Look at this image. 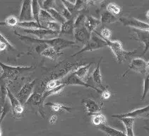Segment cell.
Masks as SVG:
<instances>
[{
    "mask_svg": "<svg viewBox=\"0 0 149 136\" xmlns=\"http://www.w3.org/2000/svg\"><path fill=\"white\" fill-rule=\"evenodd\" d=\"M57 116L56 115H52L49 118V123H50V124H52V125H54V124H55V123L57 122Z\"/></svg>",
    "mask_w": 149,
    "mask_h": 136,
    "instance_id": "bcb514c9",
    "label": "cell"
},
{
    "mask_svg": "<svg viewBox=\"0 0 149 136\" xmlns=\"http://www.w3.org/2000/svg\"><path fill=\"white\" fill-rule=\"evenodd\" d=\"M46 106H49L51 107L52 111L55 112H60L62 111H71L72 110V108L67 107L65 104H62V103H52V102H49L45 104Z\"/></svg>",
    "mask_w": 149,
    "mask_h": 136,
    "instance_id": "4316f807",
    "label": "cell"
},
{
    "mask_svg": "<svg viewBox=\"0 0 149 136\" xmlns=\"http://www.w3.org/2000/svg\"><path fill=\"white\" fill-rule=\"evenodd\" d=\"M61 8H62V9H61V14H62V16H64V18H65V19L67 20H70L72 19L73 18V16L72 14H71L70 12H69V11H68L67 9H66L65 6H64V4H62V6H61Z\"/></svg>",
    "mask_w": 149,
    "mask_h": 136,
    "instance_id": "b9f144b4",
    "label": "cell"
},
{
    "mask_svg": "<svg viewBox=\"0 0 149 136\" xmlns=\"http://www.w3.org/2000/svg\"><path fill=\"white\" fill-rule=\"evenodd\" d=\"M148 92H149V72L147 73V74H146L144 81H143V94H142V96H141V101L144 100L146 97Z\"/></svg>",
    "mask_w": 149,
    "mask_h": 136,
    "instance_id": "8d00e7d4",
    "label": "cell"
},
{
    "mask_svg": "<svg viewBox=\"0 0 149 136\" xmlns=\"http://www.w3.org/2000/svg\"><path fill=\"white\" fill-rule=\"evenodd\" d=\"M86 18V16L84 14H80L79 15H78L77 18H75V22H74L75 29H79V28L82 27V26H84Z\"/></svg>",
    "mask_w": 149,
    "mask_h": 136,
    "instance_id": "d590c367",
    "label": "cell"
},
{
    "mask_svg": "<svg viewBox=\"0 0 149 136\" xmlns=\"http://www.w3.org/2000/svg\"><path fill=\"white\" fill-rule=\"evenodd\" d=\"M36 83H37V80L33 79L31 82L24 84V86L21 87V89H20L19 93L17 94V96H16V98L19 99V101L21 104H26L28 99L32 95Z\"/></svg>",
    "mask_w": 149,
    "mask_h": 136,
    "instance_id": "8992f818",
    "label": "cell"
},
{
    "mask_svg": "<svg viewBox=\"0 0 149 136\" xmlns=\"http://www.w3.org/2000/svg\"><path fill=\"white\" fill-rule=\"evenodd\" d=\"M99 36H100V37L103 40H105V41H110L111 36H112V31H111V30L109 29L104 28V29H102V31H101L100 35H99Z\"/></svg>",
    "mask_w": 149,
    "mask_h": 136,
    "instance_id": "ab89813d",
    "label": "cell"
},
{
    "mask_svg": "<svg viewBox=\"0 0 149 136\" xmlns=\"http://www.w3.org/2000/svg\"><path fill=\"white\" fill-rule=\"evenodd\" d=\"M7 93L8 98H9L10 103H11L14 115L16 117H20L21 116V114L24 113V111L22 104H21V103L19 101V99L11 92V91L9 90V88L7 89Z\"/></svg>",
    "mask_w": 149,
    "mask_h": 136,
    "instance_id": "8fae6325",
    "label": "cell"
},
{
    "mask_svg": "<svg viewBox=\"0 0 149 136\" xmlns=\"http://www.w3.org/2000/svg\"><path fill=\"white\" fill-rule=\"evenodd\" d=\"M63 83L62 79H50L47 81L45 84V91L50 90V89H54L59 86L62 85Z\"/></svg>",
    "mask_w": 149,
    "mask_h": 136,
    "instance_id": "e575fe53",
    "label": "cell"
},
{
    "mask_svg": "<svg viewBox=\"0 0 149 136\" xmlns=\"http://www.w3.org/2000/svg\"><path fill=\"white\" fill-rule=\"evenodd\" d=\"M43 102L44 100L43 98H42V94L40 93L34 92L28 99L26 104L31 106H40L42 105Z\"/></svg>",
    "mask_w": 149,
    "mask_h": 136,
    "instance_id": "603a6c76",
    "label": "cell"
},
{
    "mask_svg": "<svg viewBox=\"0 0 149 136\" xmlns=\"http://www.w3.org/2000/svg\"><path fill=\"white\" fill-rule=\"evenodd\" d=\"M149 116V105L146 106V107L141 108V109H136V110L130 111L129 113H126L123 114H117V115H112L113 118H121L130 117L136 118L142 117V116Z\"/></svg>",
    "mask_w": 149,
    "mask_h": 136,
    "instance_id": "4fadbf2b",
    "label": "cell"
},
{
    "mask_svg": "<svg viewBox=\"0 0 149 136\" xmlns=\"http://www.w3.org/2000/svg\"><path fill=\"white\" fill-rule=\"evenodd\" d=\"M62 4L65 6L66 9H67L68 11L71 13L72 14H74V13L77 12L76 10V6L75 3H73L72 1H62Z\"/></svg>",
    "mask_w": 149,
    "mask_h": 136,
    "instance_id": "f35d334b",
    "label": "cell"
},
{
    "mask_svg": "<svg viewBox=\"0 0 149 136\" xmlns=\"http://www.w3.org/2000/svg\"><path fill=\"white\" fill-rule=\"evenodd\" d=\"M146 66H147V69H148V70L149 69V61L146 62Z\"/></svg>",
    "mask_w": 149,
    "mask_h": 136,
    "instance_id": "f907efd6",
    "label": "cell"
},
{
    "mask_svg": "<svg viewBox=\"0 0 149 136\" xmlns=\"http://www.w3.org/2000/svg\"><path fill=\"white\" fill-rule=\"evenodd\" d=\"M107 46V43L105 40H103L100 36H97L96 35L93 34L91 38L89 40L88 42L87 43L84 48L81 50L80 51L77 53L72 55L71 57H74V56L78 55L84 52H86V51H94L97 50L101 49L102 48H105Z\"/></svg>",
    "mask_w": 149,
    "mask_h": 136,
    "instance_id": "5b68a950",
    "label": "cell"
},
{
    "mask_svg": "<svg viewBox=\"0 0 149 136\" xmlns=\"http://www.w3.org/2000/svg\"><path fill=\"white\" fill-rule=\"evenodd\" d=\"M134 33L136 36L135 39L144 45L145 48L143 50V55H145L149 50V32L134 29Z\"/></svg>",
    "mask_w": 149,
    "mask_h": 136,
    "instance_id": "9a60e30c",
    "label": "cell"
},
{
    "mask_svg": "<svg viewBox=\"0 0 149 136\" xmlns=\"http://www.w3.org/2000/svg\"><path fill=\"white\" fill-rule=\"evenodd\" d=\"M74 22H75V18L73 17L72 19L67 20L62 24V28L59 36H74V31H75Z\"/></svg>",
    "mask_w": 149,
    "mask_h": 136,
    "instance_id": "2e32d148",
    "label": "cell"
},
{
    "mask_svg": "<svg viewBox=\"0 0 149 136\" xmlns=\"http://www.w3.org/2000/svg\"><path fill=\"white\" fill-rule=\"evenodd\" d=\"M14 34L16 35L21 41H29L31 43H39L42 44H46L47 46L53 47L55 48L58 52H62L63 49L67 48L68 47H71V46H75L76 43L73 41H69V40H67L63 39L62 37H57L54 38V39H34V38L29 37V36H24V35H21L17 33V31H14Z\"/></svg>",
    "mask_w": 149,
    "mask_h": 136,
    "instance_id": "6da1fadb",
    "label": "cell"
},
{
    "mask_svg": "<svg viewBox=\"0 0 149 136\" xmlns=\"http://www.w3.org/2000/svg\"><path fill=\"white\" fill-rule=\"evenodd\" d=\"M0 67H1V76L0 79L4 80L7 85L13 83L17 78L26 71H30L33 68V66L31 67H24V66H11L6 64L0 61Z\"/></svg>",
    "mask_w": 149,
    "mask_h": 136,
    "instance_id": "7a4b0ae2",
    "label": "cell"
},
{
    "mask_svg": "<svg viewBox=\"0 0 149 136\" xmlns=\"http://www.w3.org/2000/svg\"><path fill=\"white\" fill-rule=\"evenodd\" d=\"M40 23L42 22V24L50 22V21H55L53 19L52 15L49 14L47 10L43 9H41L40 12Z\"/></svg>",
    "mask_w": 149,
    "mask_h": 136,
    "instance_id": "1f68e13d",
    "label": "cell"
},
{
    "mask_svg": "<svg viewBox=\"0 0 149 136\" xmlns=\"http://www.w3.org/2000/svg\"><path fill=\"white\" fill-rule=\"evenodd\" d=\"M66 87V86L64 85V84H62V85L59 86V87L54 88V89H50V90L45 91L43 94H42V98H43V100L44 101L45 100L46 98L49 97V96L55 95V94H60V93L62 92L63 90H64V87Z\"/></svg>",
    "mask_w": 149,
    "mask_h": 136,
    "instance_id": "4dcf8cb0",
    "label": "cell"
},
{
    "mask_svg": "<svg viewBox=\"0 0 149 136\" xmlns=\"http://www.w3.org/2000/svg\"><path fill=\"white\" fill-rule=\"evenodd\" d=\"M91 36L92 34L88 31L85 26L79 29H76L74 31V39L78 42L81 43L84 46L88 42L91 38Z\"/></svg>",
    "mask_w": 149,
    "mask_h": 136,
    "instance_id": "7c38bea8",
    "label": "cell"
},
{
    "mask_svg": "<svg viewBox=\"0 0 149 136\" xmlns=\"http://www.w3.org/2000/svg\"><path fill=\"white\" fill-rule=\"evenodd\" d=\"M102 57H101L100 61H99L98 64H97V67L95 68V70L93 71L92 74L93 79V82H95V84H96V87H97L99 89H100L101 91H105L106 89V87H104L103 84H102V74L100 72V62L102 61Z\"/></svg>",
    "mask_w": 149,
    "mask_h": 136,
    "instance_id": "e0dca14e",
    "label": "cell"
},
{
    "mask_svg": "<svg viewBox=\"0 0 149 136\" xmlns=\"http://www.w3.org/2000/svg\"><path fill=\"white\" fill-rule=\"evenodd\" d=\"M84 107H85L86 112L88 115H94V114H99L101 109L97 104V103L91 99H87L84 102Z\"/></svg>",
    "mask_w": 149,
    "mask_h": 136,
    "instance_id": "ac0fdd59",
    "label": "cell"
},
{
    "mask_svg": "<svg viewBox=\"0 0 149 136\" xmlns=\"http://www.w3.org/2000/svg\"><path fill=\"white\" fill-rule=\"evenodd\" d=\"M146 18L149 20V10L148 11L146 12Z\"/></svg>",
    "mask_w": 149,
    "mask_h": 136,
    "instance_id": "c3c4849f",
    "label": "cell"
},
{
    "mask_svg": "<svg viewBox=\"0 0 149 136\" xmlns=\"http://www.w3.org/2000/svg\"><path fill=\"white\" fill-rule=\"evenodd\" d=\"M0 115H1V114H0Z\"/></svg>",
    "mask_w": 149,
    "mask_h": 136,
    "instance_id": "816d5d0a",
    "label": "cell"
},
{
    "mask_svg": "<svg viewBox=\"0 0 149 136\" xmlns=\"http://www.w3.org/2000/svg\"><path fill=\"white\" fill-rule=\"evenodd\" d=\"M135 71L136 72H139L141 74H146L148 69H147L146 62L141 57H136L132 60V62L129 66V69L123 74V77H125L130 71Z\"/></svg>",
    "mask_w": 149,
    "mask_h": 136,
    "instance_id": "9c48e42d",
    "label": "cell"
},
{
    "mask_svg": "<svg viewBox=\"0 0 149 136\" xmlns=\"http://www.w3.org/2000/svg\"><path fill=\"white\" fill-rule=\"evenodd\" d=\"M119 20H120V18L118 16L110 14V12H107V11L101 14L100 21L102 24H112V23H115Z\"/></svg>",
    "mask_w": 149,
    "mask_h": 136,
    "instance_id": "d4e9b609",
    "label": "cell"
},
{
    "mask_svg": "<svg viewBox=\"0 0 149 136\" xmlns=\"http://www.w3.org/2000/svg\"><path fill=\"white\" fill-rule=\"evenodd\" d=\"M17 26H19V27L25 28V29H28L30 30L38 29H47V28L44 27L43 26H42V24H40L35 21H26V22H19V24H18Z\"/></svg>",
    "mask_w": 149,
    "mask_h": 136,
    "instance_id": "484cf974",
    "label": "cell"
},
{
    "mask_svg": "<svg viewBox=\"0 0 149 136\" xmlns=\"http://www.w3.org/2000/svg\"><path fill=\"white\" fill-rule=\"evenodd\" d=\"M91 66V63H89L88 64H84L81 66V67H79L77 69H76L74 72H73V73L75 75H77L78 77L80 78L81 79H82L83 81L85 82L87 79L88 74V71Z\"/></svg>",
    "mask_w": 149,
    "mask_h": 136,
    "instance_id": "7402d4cb",
    "label": "cell"
},
{
    "mask_svg": "<svg viewBox=\"0 0 149 136\" xmlns=\"http://www.w3.org/2000/svg\"><path fill=\"white\" fill-rule=\"evenodd\" d=\"M7 84L4 80L0 79V114L1 110L6 105V99L8 97Z\"/></svg>",
    "mask_w": 149,
    "mask_h": 136,
    "instance_id": "ffe728a7",
    "label": "cell"
},
{
    "mask_svg": "<svg viewBox=\"0 0 149 136\" xmlns=\"http://www.w3.org/2000/svg\"><path fill=\"white\" fill-rule=\"evenodd\" d=\"M41 8L40 6V4L38 1H32V11H33V16L35 21L38 22V24H40V12Z\"/></svg>",
    "mask_w": 149,
    "mask_h": 136,
    "instance_id": "f1b7e54d",
    "label": "cell"
},
{
    "mask_svg": "<svg viewBox=\"0 0 149 136\" xmlns=\"http://www.w3.org/2000/svg\"><path fill=\"white\" fill-rule=\"evenodd\" d=\"M84 64L81 63H71V62H64L61 63L57 67L53 68V72L51 74V79H62L67 76L71 71L76 70L78 68Z\"/></svg>",
    "mask_w": 149,
    "mask_h": 136,
    "instance_id": "277c9868",
    "label": "cell"
},
{
    "mask_svg": "<svg viewBox=\"0 0 149 136\" xmlns=\"http://www.w3.org/2000/svg\"><path fill=\"white\" fill-rule=\"evenodd\" d=\"M97 128H98V129L102 130V131L105 132L109 136H127L125 132L117 130V129L108 126V125H102Z\"/></svg>",
    "mask_w": 149,
    "mask_h": 136,
    "instance_id": "cb8c5ba5",
    "label": "cell"
},
{
    "mask_svg": "<svg viewBox=\"0 0 149 136\" xmlns=\"http://www.w3.org/2000/svg\"><path fill=\"white\" fill-rule=\"evenodd\" d=\"M106 10L107 12H110V14L115 15V16H118L121 13V8L118 5H117L115 3L110 2L106 6Z\"/></svg>",
    "mask_w": 149,
    "mask_h": 136,
    "instance_id": "836d02e7",
    "label": "cell"
},
{
    "mask_svg": "<svg viewBox=\"0 0 149 136\" xmlns=\"http://www.w3.org/2000/svg\"><path fill=\"white\" fill-rule=\"evenodd\" d=\"M100 24L101 21L100 19L93 17L92 16H86V18L84 26L86 28L88 31L92 34L93 32H95V30L97 29V26Z\"/></svg>",
    "mask_w": 149,
    "mask_h": 136,
    "instance_id": "d6986e66",
    "label": "cell"
},
{
    "mask_svg": "<svg viewBox=\"0 0 149 136\" xmlns=\"http://www.w3.org/2000/svg\"><path fill=\"white\" fill-rule=\"evenodd\" d=\"M110 97H111V94L110 92H108V91L105 90L104 92H102V98L103 99H109V98H110Z\"/></svg>",
    "mask_w": 149,
    "mask_h": 136,
    "instance_id": "f6af8a7d",
    "label": "cell"
},
{
    "mask_svg": "<svg viewBox=\"0 0 149 136\" xmlns=\"http://www.w3.org/2000/svg\"><path fill=\"white\" fill-rule=\"evenodd\" d=\"M56 5L54 1H45L43 2V8L45 10H48L49 9H54V6Z\"/></svg>",
    "mask_w": 149,
    "mask_h": 136,
    "instance_id": "ee69618b",
    "label": "cell"
},
{
    "mask_svg": "<svg viewBox=\"0 0 149 136\" xmlns=\"http://www.w3.org/2000/svg\"><path fill=\"white\" fill-rule=\"evenodd\" d=\"M63 84H64L65 86L68 85H80V86H84V87H87V88H91V89H94L96 92L101 93V90L99 89L98 88L96 87H94V86H91L90 84H87V82H84L82 79H81L80 78H79L77 75L72 72L70 74H68L67 76H66L65 77L62 79Z\"/></svg>",
    "mask_w": 149,
    "mask_h": 136,
    "instance_id": "52a82bcc",
    "label": "cell"
},
{
    "mask_svg": "<svg viewBox=\"0 0 149 136\" xmlns=\"http://www.w3.org/2000/svg\"><path fill=\"white\" fill-rule=\"evenodd\" d=\"M119 21L123 24L124 26H130L133 29L141 30V31H146L149 32V24L143 22V21H140V20L135 19V18H132V19H128V18H120Z\"/></svg>",
    "mask_w": 149,
    "mask_h": 136,
    "instance_id": "ba28073f",
    "label": "cell"
},
{
    "mask_svg": "<svg viewBox=\"0 0 149 136\" xmlns=\"http://www.w3.org/2000/svg\"><path fill=\"white\" fill-rule=\"evenodd\" d=\"M47 11L52 15V16L53 17V19H54V21L59 23V24H63L66 21H67V20L65 19V18L62 16V14H61L59 11H58L56 9H49L47 10Z\"/></svg>",
    "mask_w": 149,
    "mask_h": 136,
    "instance_id": "f546056e",
    "label": "cell"
},
{
    "mask_svg": "<svg viewBox=\"0 0 149 136\" xmlns=\"http://www.w3.org/2000/svg\"><path fill=\"white\" fill-rule=\"evenodd\" d=\"M4 22L6 26H10V27H14V26H17L19 21V19H17L15 16H9L6 18V19L4 21Z\"/></svg>",
    "mask_w": 149,
    "mask_h": 136,
    "instance_id": "74e56055",
    "label": "cell"
},
{
    "mask_svg": "<svg viewBox=\"0 0 149 136\" xmlns=\"http://www.w3.org/2000/svg\"><path fill=\"white\" fill-rule=\"evenodd\" d=\"M6 24H5L4 21H3V22H0V26H5Z\"/></svg>",
    "mask_w": 149,
    "mask_h": 136,
    "instance_id": "681fc988",
    "label": "cell"
},
{
    "mask_svg": "<svg viewBox=\"0 0 149 136\" xmlns=\"http://www.w3.org/2000/svg\"><path fill=\"white\" fill-rule=\"evenodd\" d=\"M42 26L44 27L47 28V29L51 30V31H55V32H60L61 28H62V24L57 21H50V22H47L42 24Z\"/></svg>",
    "mask_w": 149,
    "mask_h": 136,
    "instance_id": "d6a6232c",
    "label": "cell"
},
{
    "mask_svg": "<svg viewBox=\"0 0 149 136\" xmlns=\"http://www.w3.org/2000/svg\"><path fill=\"white\" fill-rule=\"evenodd\" d=\"M90 3V1H77L75 2V6H76V10H77V12L78 11H81L86 8L88 6V4Z\"/></svg>",
    "mask_w": 149,
    "mask_h": 136,
    "instance_id": "60d3db41",
    "label": "cell"
},
{
    "mask_svg": "<svg viewBox=\"0 0 149 136\" xmlns=\"http://www.w3.org/2000/svg\"><path fill=\"white\" fill-rule=\"evenodd\" d=\"M24 32L26 34H31L33 36H36L38 39L42 40L44 39L46 36H50V35H53L54 36H57L59 35V32H55V31H51L49 29H33V30H30V29H25Z\"/></svg>",
    "mask_w": 149,
    "mask_h": 136,
    "instance_id": "5bb4252c",
    "label": "cell"
},
{
    "mask_svg": "<svg viewBox=\"0 0 149 136\" xmlns=\"http://www.w3.org/2000/svg\"><path fill=\"white\" fill-rule=\"evenodd\" d=\"M92 123L95 126H100V125H105L106 122V118L103 114H101L99 113V114H94V115L92 116Z\"/></svg>",
    "mask_w": 149,
    "mask_h": 136,
    "instance_id": "83f0119b",
    "label": "cell"
},
{
    "mask_svg": "<svg viewBox=\"0 0 149 136\" xmlns=\"http://www.w3.org/2000/svg\"><path fill=\"white\" fill-rule=\"evenodd\" d=\"M6 50H8L7 46L3 43H0V52H4Z\"/></svg>",
    "mask_w": 149,
    "mask_h": 136,
    "instance_id": "7dc6e473",
    "label": "cell"
},
{
    "mask_svg": "<svg viewBox=\"0 0 149 136\" xmlns=\"http://www.w3.org/2000/svg\"><path fill=\"white\" fill-rule=\"evenodd\" d=\"M108 47H110L111 50L115 56L117 62L118 63H122L126 60H128L132 56H134L136 54L137 50L134 51H126L123 49L122 43L120 41H105Z\"/></svg>",
    "mask_w": 149,
    "mask_h": 136,
    "instance_id": "3957f363",
    "label": "cell"
},
{
    "mask_svg": "<svg viewBox=\"0 0 149 136\" xmlns=\"http://www.w3.org/2000/svg\"><path fill=\"white\" fill-rule=\"evenodd\" d=\"M33 19L32 11V1H24L19 17V22L32 21Z\"/></svg>",
    "mask_w": 149,
    "mask_h": 136,
    "instance_id": "30bf717a",
    "label": "cell"
},
{
    "mask_svg": "<svg viewBox=\"0 0 149 136\" xmlns=\"http://www.w3.org/2000/svg\"><path fill=\"white\" fill-rule=\"evenodd\" d=\"M62 54V52H58L55 48H54L53 47H51V46H47L40 53L41 55L47 57V58L49 59L52 60H57V57Z\"/></svg>",
    "mask_w": 149,
    "mask_h": 136,
    "instance_id": "44dd1931",
    "label": "cell"
},
{
    "mask_svg": "<svg viewBox=\"0 0 149 136\" xmlns=\"http://www.w3.org/2000/svg\"><path fill=\"white\" fill-rule=\"evenodd\" d=\"M0 43H3L6 44V46H7L8 50H14V46H12V44H11V43L8 41V39H6L1 34H0Z\"/></svg>",
    "mask_w": 149,
    "mask_h": 136,
    "instance_id": "7bdbcfd3",
    "label": "cell"
}]
</instances>
